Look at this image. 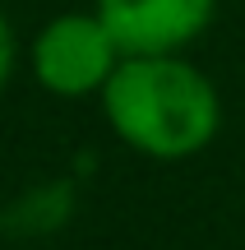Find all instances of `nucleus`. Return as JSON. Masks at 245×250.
I'll return each mask as SVG.
<instances>
[{"label": "nucleus", "mask_w": 245, "mask_h": 250, "mask_svg": "<svg viewBox=\"0 0 245 250\" xmlns=\"http://www.w3.org/2000/svg\"><path fill=\"white\" fill-rule=\"evenodd\" d=\"M93 9L125 56H185L208 33L218 0H97Z\"/></svg>", "instance_id": "3"}, {"label": "nucleus", "mask_w": 245, "mask_h": 250, "mask_svg": "<svg viewBox=\"0 0 245 250\" xmlns=\"http://www.w3.org/2000/svg\"><path fill=\"white\" fill-rule=\"evenodd\" d=\"M9 70H14V33H9L5 14H0V93L9 83Z\"/></svg>", "instance_id": "4"}, {"label": "nucleus", "mask_w": 245, "mask_h": 250, "mask_svg": "<svg viewBox=\"0 0 245 250\" xmlns=\"http://www.w3.org/2000/svg\"><path fill=\"white\" fill-rule=\"evenodd\" d=\"M120 61H125V51L107 33L97 9L56 14L33 42V74L56 98H93V93L102 98V88L120 70Z\"/></svg>", "instance_id": "2"}, {"label": "nucleus", "mask_w": 245, "mask_h": 250, "mask_svg": "<svg viewBox=\"0 0 245 250\" xmlns=\"http://www.w3.org/2000/svg\"><path fill=\"white\" fill-rule=\"evenodd\" d=\"M102 111L120 144L153 162H185L222 130L218 88L185 56H125L102 88Z\"/></svg>", "instance_id": "1"}]
</instances>
